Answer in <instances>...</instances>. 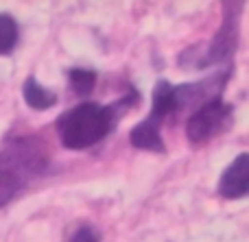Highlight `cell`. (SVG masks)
<instances>
[{
    "label": "cell",
    "mask_w": 249,
    "mask_h": 242,
    "mask_svg": "<svg viewBox=\"0 0 249 242\" xmlns=\"http://www.w3.org/2000/svg\"><path fill=\"white\" fill-rule=\"evenodd\" d=\"M48 148L37 135H16L0 148V208L46 170Z\"/></svg>",
    "instance_id": "6da1fadb"
},
{
    "label": "cell",
    "mask_w": 249,
    "mask_h": 242,
    "mask_svg": "<svg viewBox=\"0 0 249 242\" xmlns=\"http://www.w3.org/2000/svg\"><path fill=\"white\" fill-rule=\"evenodd\" d=\"M116 107L81 103L57 120L59 140L70 151H83L99 144L116 125Z\"/></svg>",
    "instance_id": "7a4b0ae2"
},
{
    "label": "cell",
    "mask_w": 249,
    "mask_h": 242,
    "mask_svg": "<svg viewBox=\"0 0 249 242\" xmlns=\"http://www.w3.org/2000/svg\"><path fill=\"white\" fill-rule=\"evenodd\" d=\"M232 105H228L223 98H212L208 103L199 105L193 113H190L188 122H186V138L193 146L206 144L210 138L225 129L232 120Z\"/></svg>",
    "instance_id": "3957f363"
},
{
    "label": "cell",
    "mask_w": 249,
    "mask_h": 242,
    "mask_svg": "<svg viewBox=\"0 0 249 242\" xmlns=\"http://www.w3.org/2000/svg\"><path fill=\"white\" fill-rule=\"evenodd\" d=\"M241 2H225V13H223V22H221L216 35L212 37V44L208 48L206 57H203V65H212V64H225L234 57L238 48V31H241V11H243Z\"/></svg>",
    "instance_id": "277c9868"
},
{
    "label": "cell",
    "mask_w": 249,
    "mask_h": 242,
    "mask_svg": "<svg viewBox=\"0 0 249 242\" xmlns=\"http://www.w3.org/2000/svg\"><path fill=\"white\" fill-rule=\"evenodd\" d=\"M247 192H249V155L247 153H241L225 168V173L221 175L219 194L223 199L236 201V199L247 196Z\"/></svg>",
    "instance_id": "5b68a950"
},
{
    "label": "cell",
    "mask_w": 249,
    "mask_h": 242,
    "mask_svg": "<svg viewBox=\"0 0 249 242\" xmlns=\"http://www.w3.org/2000/svg\"><path fill=\"white\" fill-rule=\"evenodd\" d=\"M175 112H181L179 109V100H177V92L175 85H171L168 81L160 79L153 87V105H151V113H149V120L158 122L162 125V120L166 116Z\"/></svg>",
    "instance_id": "8992f818"
},
{
    "label": "cell",
    "mask_w": 249,
    "mask_h": 242,
    "mask_svg": "<svg viewBox=\"0 0 249 242\" xmlns=\"http://www.w3.org/2000/svg\"><path fill=\"white\" fill-rule=\"evenodd\" d=\"M129 142L140 151H153V153H164V140L160 133V125L149 118L138 122L129 133Z\"/></svg>",
    "instance_id": "52a82bcc"
},
{
    "label": "cell",
    "mask_w": 249,
    "mask_h": 242,
    "mask_svg": "<svg viewBox=\"0 0 249 242\" xmlns=\"http://www.w3.org/2000/svg\"><path fill=\"white\" fill-rule=\"evenodd\" d=\"M22 96H24V103L29 105L31 109H35V112H46V109L57 105V94H53V92H48L44 85H39L35 77H29L24 81Z\"/></svg>",
    "instance_id": "ba28073f"
},
{
    "label": "cell",
    "mask_w": 249,
    "mask_h": 242,
    "mask_svg": "<svg viewBox=\"0 0 249 242\" xmlns=\"http://www.w3.org/2000/svg\"><path fill=\"white\" fill-rule=\"evenodd\" d=\"M18 22L7 13H0V55H11L13 48L18 46Z\"/></svg>",
    "instance_id": "9c48e42d"
},
{
    "label": "cell",
    "mask_w": 249,
    "mask_h": 242,
    "mask_svg": "<svg viewBox=\"0 0 249 242\" xmlns=\"http://www.w3.org/2000/svg\"><path fill=\"white\" fill-rule=\"evenodd\" d=\"M68 83L74 94L88 96L96 85V72L94 70H86V68H72V70H68Z\"/></svg>",
    "instance_id": "30bf717a"
},
{
    "label": "cell",
    "mask_w": 249,
    "mask_h": 242,
    "mask_svg": "<svg viewBox=\"0 0 249 242\" xmlns=\"http://www.w3.org/2000/svg\"><path fill=\"white\" fill-rule=\"evenodd\" d=\"M70 242H99V236H96V231L92 227L83 225L70 236Z\"/></svg>",
    "instance_id": "8fae6325"
}]
</instances>
